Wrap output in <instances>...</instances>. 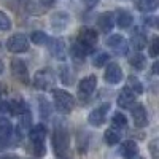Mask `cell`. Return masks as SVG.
Instances as JSON below:
<instances>
[{
    "mask_svg": "<svg viewBox=\"0 0 159 159\" xmlns=\"http://www.w3.org/2000/svg\"><path fill=\"white\" fill-rule=\"evenodd\" d=\"M52 147H54V153L59 159H70V134L67 123L64 119L54 123V130H52Z\"/></svg>",
    "mask_w": 159,
    "mask_h": 159,
    "instance_id": "1",
    "label": "cell"
},
{
    "mask_svg": "<svg viewBox=\"0 0 159 159\" xmlns=\"http://www.w3.org/2000/svg\"><path fill=\"white\" fill-rule=\"evenodd\" d=\"M97 40H99V35H97L96 29H92V27H83L81 30L78 32L76 43L75 45L88 56V54H92V52L96 51Z\"/></svg>",
    "mask_w": 159,
    "mask_h": 159,
    "instance_id": "2",
    "label": "cell"
},
{
    "mask_svg": "<svg viewBox=\"0 0 159 159\" xmlns=\"http://www.w3.org/2000/svg\"><path fill=\"white\" fill-rule=\"evenodd\" d=\"M29 139L32 143V151L37 157H43L46 154V145H45V139H46V127L43 124H35L34 127L29 129Z\"/></svg>",
    "mask_w": 159,
    "mask_h": 159,
    "instance_id": "3",
    "label": "cell"
},
{
    "mask_svg": "<svg viewBox=\"0 0 159 159\" xmlns=\"http://www.w3.org/2000/svg\"><path fill=\"white\" fill-rule=\"evenodd\" d=\"M52 100H54V108L61 115H69L75 108L73 96L64 89H52Z\"/></svg>",
    "mask_w": 159,
    "mask_h": 159,
    "instance_id": "4",
    "label": "cell"
},
{
    "mask_svg": "<svg viewBox=\"0 0 159 159\" xmlns=\"http://www.w3.org/2000/svg\"><path fill=\"white\" fill-rule=\"evenodd\" d=\"M54 80H56V76H54V73H52V70L46 67V69H40L34 75L32 84L38 91H48V89L52 88V84H54Z\"/></svg>",
    "mask_w": 159,
    "mask_h": 159,
    "instance_id": "5",
    "label": "cell"
},
{
    "mask_svg": "<svg viewBox=\"0 0 159 159\" xmlns=\"http://www.w3.org/2000/svg\"><path fill=\"white\" fill-rule=\"evenodd\" d=\"M7 49L15 54H21L29 49V38L24 34H16L7 40Z\"/></svg>",
    "mask_w": 159,
    "mask_h": 159,
    "instance_id": "6",
    "label": "cell"
},
{
    "mask_svg": "<svg viewBox=\"0 0 159 159\" xmlns=\"http://www.w3.org/2000/svg\"><path fill=\"white\" fill-rule=\"evenodd\" d=\"M97 88V76L96 75H89L84 76L81 81L78 83V96L81 100H86L92 96V92Z\"/></svg>",
    "mask_w": 159,
    "mask_h": 159,
    "instance_id": "7",
    "label": "cell"
},
{
    "mask_svg": "<svg viewBox=\"0 0 159 159\" xmlns=\"http://www.w3.org/2000/svg\"><path fill=\"white\" fill-rule=\"evenodd\" d=\"M107 46L115 52L116 56H126L127 54V51H129V43H127V40L123 37V35H110L107 38Z\"/></svg>",
    "mask_w": 159,
    "mask_h": 159,
    "instance_id": "8",
    "label": "cell"
},
{
    "mask_svg": "<svg viewBox=\"0 0 159 159\" xmlns=\"http://www.w3.org/2000/svg\"><path fill=\"white\" fill-rule=\"evenodd\" d=\"M48 48H49V52L52 54V57H56L59 61H65L69 56V49H67V45H65L64 38H48Z\"/></svg>",
    "mask_w": 159,
    "mask_h": 159,
    "instance_id": "9",
    "label": "cell"
},
{
    "mask_svg": "<svg viewBox=\"0 0 159 159\" xmlns=\"http://www.w3.org/2000/svg\"><path fill=\"white\" fill-rule=\"evenodd\" d=\"M10 69H11L13 76H15L18 81H21V83H24V84H29V83H30V76H29L27 65H25V62H24L22 59H18V57L13 59Z\"/></svg>",
    "mask_w": 159,
    "mask_h": 159,
    "instance_id": "10",
    "label": "cell"
},
{
    "mask_svg": "<svg viewBox=\"0 0 159 159\" xmlns=\"http://www.w3.org/2000/svg\"><path fill=\"white\" fill-rule=\"evenodd\" d=\"M110 110V103H102L100 107H97L96 110H92L88 116V123L94 127H100L105 121H107V113Z\"/></svg>",
    "mask_w": 159,
    "mask_h": 159,
    "instance_id": "11",
    "label": "cell"
},
{
    "mask_svg": "<svg viewBox=\"0 0 159 159\" xmlns=\"http://www.w3.org/2000/svg\"><path fill=\"white\" fill-rule=\"evenodd\" d=\"M130 113H132V121L137 127H147L148 126V113L145 108L143 103H134L130 107Z\"/></svg>",
    "mask_w": 159,
    "mask_h": 159,
    "instance_id": "12",
    "label": "cell"
},
{
    "mask_svg": "<svg viewBox=\"0 0 159 159\" xmlns=\"http://www.w3.org/2000/svg\"><path fill=\"white\" fill-rule=\"evenodd\" d=\"M103 78H105V81H107L108 84H118V83H121V80H123V70H121V67H119L116 62H110L107 65V69H105Z\"/></svg>",
    "mask_w": 159,
    "mask_h": 159,
    "instance_id": "13",
    "label": "cell"
},
{
    "mask_svg": "<svg viewBox=\"0 0 159 159\" xmlns=\"http://www.w3.org/2000/svg\"><path fill=\"white\" fill-rule=\"evenodd\" d=\"M69 24H70V15L65 11H57L51 16V27L56 32L65 30L69 27Z\"/></svg>",
    "mask_w": 159,
    "mask_h": 159,
    "instance_id": "14",
    "label": "cell"
},
{
    "mask_svg": "<svg viewBox=\"0 0 159 159\" xmlns=\"http://www.w3.org/2000/svg\"><path fill=\"white\" fill-rule=\"evenodd\" d=\"M130 45L134 49L137 51H142L147 48L148 45V38H147V34L143 32V29L140 27H135L134 30H132V35H130Z\"/></svg>",
    "mask_w": 159,
    "mask_h": 159,
    "instance_id": "15",
    "label": "cell"
},
{
    "mask_svg": "<svg viewBox=\"0 0 159 159\" xmlns=\"http://www.w3.org/2000/svg\"><path fill=\"white\" fill-rule=\"evenodd\" d=\"M97 27L103 34L111 32L113 27H115V15H113V13H110V11L100 13L99 18H97Z\"/></svg>",
    "mask_w": 159,
    "mask_h": 159,
    "instance_id": "16",
    "label": "cell"
},
{
    "mask_svg": "<svg viewBox=\"0 0 159 159\" xmlns=\"http://www.w3.org/2000/svg\"><path fill=\"white\" fill-rule=\"evenodd\" d=\"M119 154L123 159H135L139 156V145L134 140H126L119 147Z\"/></svg>",
    "mask_w": 159,
    "mask_h": 159,
    "instance_id": "17",
    "label": "cell"
},
{
    "mask_svg": "<svg viewBox=\"0 0 159 159\" xmlns=\"http://www.w3.org/2000/svg\"><path fill=\"white\" fill-rule=\"evenodd\" d=\"M135 94H134V92H132V91H129L126 86L123 88V91L121 92H119V96H118V107L119 108H130L132 107V105H134L135 103Z\"/></svg>",
    "mask_w": 159,
    "mask_h": 159,
    "instance_id": "18",
    "label": "cell"
},
{
    "mask_svg": "<svg viewBox=\"0 0 159 159\" xmlns=\"http://www.w3.org/2000/svg\"><path fill=\"white\" fill-rule=\"evenodd\" d=\"M115 22L118 24L119 29H127L132 25V22H134V16L126 10H118L116 16H115Z\"/></svg>",
    "mask_w": 159,
    "mask_h": 159,
    "instance_id": "19",
    "label": "cell"
},
{
    "mask_svg": "<svg viewBox=\"0 0 159 159\" xmlns=\"http://www.w3.org/2000/svg\"><path fill=\"white\" fill-rule=\"evenodd\" d=\"M13 137V124L8 118L2 116L0 118V140L10 143V139Z\"/></svg>",
    "mask_w": 159,
    "mask_h": 159,
    "instance_id": "20",
    "label": "cell"
},
{
    "mask_svg": "<svg viewBox=\"0 0 159 159\" xmlns=\"http://www.w3.org/2000/svg\"><path fill=\"white\" fill-rule=\"evenodd\" d=\"M29 110V105L25 103L22 99H15V100H11L10 102V113L11 115H15V116H22L25 115Z\"/></svg>",
    "mask_w": 159,
    "mask_h": 159,
    "instance_id": "21",
    "label": "cell"
},
{
    "mask_svg": "<svg viewBox=\"0 0 159 159\" xmlns=\"http://www.w3.org/2000/svg\"><path fill=\"white\" fill-rule=\"evenodd\" d=\"M129 65L134 70H145L147 67V56H143L142 52H137V54H132L129 57Z\"/></svg>",
    "mask_w": 159,
    "mask_h": 159,
    "instance_id": "22",
    "label": "cell"
},
{
    "mask_svg": "<svg viewBox=\"0 0 159 159\" xmlns=\"http://www.w3.org/2000/svg\"><path fill=\"white\" fill-rule=\"evenodd\" d=\"M126 88H127L129 91L134 92L135 96L143 94V84L140 83V80H139L137 76H134V75H130V76L127 78V84H126Z\"/></svg>",
    "mask_w": 159,
    "mask_h": 159,
    "instance_id": "23",
    "label": "cell"
},
{
    "mask_svg": "<svg viewBox=\"0 0 159 159\" xmlns=\"http://www.w3.org/2000/svg\"><path fill=\"white\" fill-rule=\"evenodd\" d=\"M126 126H127V118H126V115H123L121 111H116V113L113 115V118H111V127L121 132L123 129H126Z\"/></svg>",
    "mask_w": 159,
    "mask_h": 159,
    "instance_id": "24",
    "label": "cell"
},
{
    "mask_svg": "<svg viewBox=\"0 0 159 159\" xmlns=\"http://www.w3.org/2000/svg\"><path fill=\"white\" fill-rule=\"evenodd\" d=\"M139 11L142 13H151L157 8V0H134Z\"/></svg>",
    "mask_w": 159,
    "mask_h": 159,
    "instance_id": "25",
    "label": "cell"
},
{
    "mask_svg": "<svg viewBox=\"0 0 159 159\" xmlns=\"http://www.w3.org/2000/svg\"><path fill=\"white\" fill-rule=\"evenodd\" d=\"M103 139H105V142H107L108 145H118L119 142H121V132L113 129V127L107 129L105 134H103Z\"/></svg>",
    "mask_w": 159,
    "mask_h": 159,
    "instance_id": "26",
    "label": "cell"
},
{
    "mask_svg": "<svg viewBox=\"0 0 159 159\" xmlns=\"http://www.w3.org/2000/svg\"><path fill=\"white\" fill-rule=\"evenodd\" d=\"M38 110H40V118L48 119L51 115V103L45 97H38Z\"/></svg>",
    "mask_w": 159,
    "mask_h": 159,
    "instance_id": "27",
    "label": "cell"
},
{
    "mask_svg": "<svg viewBox=\"0 0 159 159\" xmlns=\"http://www.w3.org/2000/svg\"><path fill=\"white\" fill-rule=\"evenodd\" d=\"M30 42L34 45H38V46H42V45H46L48 43V35L42 30H34L30 34Z\"/></svg>",
    "mask_w": 159,
    "mask_h": 159,
    "instance_id": "28",
    "label": "cell"
},
{
    "mask_svg": "<svg viewBox=\"0 0 159 159\" xmlns=\"http://www.w3.org/2000/svg\"><path fill=\"white\" fill-rule=\"evenodd\" d=\"M59 75H61V81H62L65 86L72 84V80H73V76H72L70 69L67 67V65H62V67L59 69Z\"/></svg>",
    "mask_w": 159,
    "mask_h": 159,
    "instance_id": "29",
    "label": "cell"
},
{
    "mask_svg": "<svg viewBox=\"0 0 159 159\" xmlns=\"http://www.w3.org/2000/svg\"><path fill=\"white\" fill-rule=\"evenodd\" d=\"M11 25H13V22H11L10 16L7 15V13L0 11V30H2V32H8L11 29Z\"/></svg>",
    "mask_w": 159,
    "mask_h": 159,
    "instance_id": "30",
    "label": "cell"
},
{
    "mask_svg": "<svg viewBox=\"0 0 159 159\" xmlns=\"http://www.w3.org/2000/svg\"><path fill=\"white\" fill-rule=\"evenodd\" d=\"M108 59H110V54H107V52H99L92 59V64H94V67H103L105 64H108Z\"/></svg>",
    "mask_w": 159,
    "mask_h": 159,
    "instance_id": "31",
    "label": "cell"
},
{
    "mask_svg": "<svg viewBox=\"0 0 159 159\" xmlns=\"http://www.w3.org/2000/svg\"><path fill=\"white\" fill-rule=\"evenodd\" d=\"M70 54H72V57L75 59V61H80V62H84V59H86V54L80 49L76 45H73L72 48H70Z\"/></svg>",
    "mask_w": 159,
    "mask_h": 159,
    "instance_id": "32",
    "label": "cell"
},
{
    "mask_svg": "<svg viewBox=\"0 0 159 159\" xmlns=\"http://www.w3.org/2000/svg\"><path fill=\"white\" fill-rule=\"evenodd\" d=\"M150 57H157V54H159V38L157 37H153V40H151V45H150Z\"/></svg>",
    "mask_w": 159,
    "mask_h": 159,
    "instance_id": "33",
    "label": "cell"
},
{
    "mask_svg": "<svg viewBox=\"0 0 159 159\" xmlns=\"http://www.w3.org/2000/svg\"><path fill=\"white\" fill-rule=\"evenodd\" d=\"M150 151H151L153 159H157V139H154V140L150 143Z\"/></svg>",
    "mask_w": 159,
    "mask_h": 159,
    "instance_id": "34",
    "label": "cell"
},
{
    "mask_svg": "<svg viewBox=\"0 0 159 159\" xmlns=\"http://www.w3.org/2000/svg\"><path fill=\"white\" fill-rule=\"evenodd\" d=\"M0 113H10V102L7 100L0 102Z\"/></svg>",
    "mask_w": 159,
    "mask_h": 159,
    "instance_id": "35",
    "label": "cell"
},
{
    "mask_svg": "<svg viewBox=\"0 0 159 159\" xmlns=\"http://www.w3.org/2000/svg\"><path fill=\"white\" fill-rule=\"evenodd\" d=\"M156 16H148V18H143V21H145V24H148V25H151V27H156Z\"/></svg>",
    "mask_w": 159,
    "mask_h": 159,
    "instance_id": "36",
    "label": "cell"
},
{
    "mask_svg": "<svg viewBox=\"0 0 159 159\" xmlns=\"http://www.w3.org/2000/svg\"><path fill=\"white\" fill-rule=\"evenodd\" d=\"M99 2H100V0H84V3H86L88 8H94Z\"/></svg>",
    "mask_w": 159,
    "mask_h": 159,
    "instance_id": "37",
    "label": "cell"
},
{
    "mask_svg": "<svg viewBox=\"0 0 159 159\" xmlns=\"http://www.w3.org/2000/svg\"><path fill=\"white\" fill-rule=\"evenodd\" d=\"M42 2V5H45V7H51L52 3H54V0H40Z\"/></svg>",
    "mask_w": 159,
    "mask_h": 159,
    "instance_id": "38",
    "label": "cell"
},
{
    "mask_svg": "<svg viewBox=\"0 0 159 159\" xmlns=\"http://www.w3.org/2000/svg\"><path fill=\"white\" fill-rule=\"evenodd\" d=\"M0 159H19V156H16V154H7V156L0 157Z\"/></svg>",
    "mask_w": 159,
    "mask_h": 159,
    "instance_id": "39",
    "label": "cell"
},
{
    "mask_svg": "<svg viewBox=\"0 0 159 159\" xmlns=\"http://www.w3.org/2000/svg\"><path fill=\"white\" fill-rule=\"evenodd\" d=\"M7 145H8V143H5V142H2V140H0V151H2V150L7 147Z\"/></svg>",
    "mask_w": 159,
    "mask_h": 159,
    "instance_id": "40",
    "label": "cell"
},
{
    "mask_svg": "<svg viewBox=\"0 0 159 159\" xmlns=\"http://www.w3.org/2000/svg\"><path fill=\"white\" fill-rule=\"evenodd\" d=\"M2 73H3V62L0 61V75H2Z\"/></svg>",
    "mask_w": 159,
    "mask_h": 159,
    "instance_id": "41",
    "label": "cell"
},
{
    "mask_svg": "<svg viewBox=\"0 0 159 159\" xmlns=\"http://www.w3.org/2000/svg\"><path fill=\"white\" fill-rule=\"evenodd\" d=\"M135 159H143V157H139V156H137V157H135Z\"/></svg>",
    "mask_w": 159,
    "mask_h": 159,
    "instance_id": "42",
    "label": "cell"
}]
</instances>
